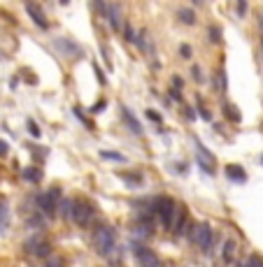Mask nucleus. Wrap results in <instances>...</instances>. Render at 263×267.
<instances>
[{"label": "nucleus", "instance_id": "nucleus-1", "mask_svg": "<svg viewBox=\"0 0 263 267\" xmlns=\"http://www.w3.org/2000/svg\"><path fill=\"white\" fill-rule=\"evenodd\" d=\"M91 244H93V249L98 251L100 255H110L112 251H114V246H116L114 228L107 225V223L96 225V230H93V235H91Z\"/></svg>", "mask_w": 263, "mask_h": 267}, {"label": "nucleus", "instance_id": "nucleus-2", "mask_svg": "<svg viewBox=\"0 0 263 267\" xmlns=\"http://www.w3.org/2000/svg\"><path fill=\"white\" fill-rule=\"evenodd\" d=\"M152 214L159 219V223L163 225L165 230L172 228V221H175V214H177V205L172 198L168 195H156L154 198V205H152Z\"/></svg>", "mask_w": 263, "mask_h": 267}, {"label": "nucleus", "instance_id": "nucleus-3", "mask_svg": "<svg viewBox=\"0 0 263 267\" xmlns=\"http://www.w3.org/2000/svg\"><path fill=\"white\" fill-rule=\"evenodd\" d=\"M61 200H63L61 189H49V191H44V193L37 195V207H40V212H42L44 216H54V214L58 212Z\"/></svg>", "mask_w": 263, "mask_h": 267}, {"label": "nucleus", "instance_id": "nucleus-4", "mask_svg": "<svg viewBox=\"0 0 263 267\" xmlns=\"http://www.w3.org/2000/svg\"><path fill=\"white\" fill-rule=\"evenodd\" d=\"M212 225L208 223V221H201V223H196L193 228H191V242L196 244L201 251H210L212 249Z\"/></svg>", "mask_w": 263, "mask_h": 267}, {"label": "nucleus", "instance_id": "nucleus-5", "mask_svg": "<svg viewBox=\"0 0 263 267\" xmlns=\"http://www.w3.org/2000/svg\"><path fill=\"white\" fill-rule=\"evenodd\" d=\"M93 219H96V209H93L89 202H73V214H70V221H73L75 225H80V228H89V225L93 223Z\"/></svg>", "mask_w": 263, "mask_h": 267}, {"label": "nucleus", "instance_id": "nucleus-6", "mask_svg": "<svg viewBox=\"0 0 263 267\" xmlns=\"http://www.w3.org/2000/svg\"><path fill=\"white\" fill-rule=\"evenodd\" d=\"M130 251L135 253V258H138V262H140L142 267H165L163 260H161L159 255L154 253L149 246H145V244L133 242V244H130Z\"/></svg>", "mask_w": 263, "mask_h": 267}, {"label": "nucleus", "instance_id": "nucleus-7", "mask_svg": "<svg viewBox=\"0 0 263 267\" xmlns=\"http://www.w3.org/2000/svg\"><path fill=\"white\" fill-rule=\"evenodd\" d=\"M24 249L28 251L31 255H35V258H49V255H51V244L44 242V239H40V237L28 239V242L24 244Z\"/></svg>", "mask_w": 263, "mask_h": 267}, {"label": "nucleus", "instance_id": "nucleus-8", "mask_svg": "<svg viewBox=\"0 0 263 267\" xmlns=\"http://www.w3.org/2000/svg\"><path fill=\"white\" fill-rule=\"evenodd\" d=\"M170 232L177 237V239L189 232V214H186V209H184V207H177V214H175V221H172Z\"/></svg>", "mask_w": 263, "mask_h": 267}, {"label": "nucleus", "instance_id": "nucleus-9", "mask_svg": "<svg viewBox=\"0 0 263 267\" xmlns=\"http://www.w3.org/2000/svg\"><path fill=\"white\" fill-rule=\"evenodd\" d=\"M96 7H98L100 12L107 17V21H110V26L114 28V31H121V14H119V5H103V3H96Z\"/></svg>", "mask_w": 263, "mask_h": 267}, {"label": "nucleus", "instance_id": "nucleus-10", "mask_svg": "<svg viewBox=\"0 0 263 267\" xmlns=\"http://www.w3.org/2000/svg\"><path fill=\"white\" fill-rule=\"evenodd\" d=\"M121 116H123V121H126V126L130 128V133H133V135H142V126H140V121H138V119H135V116L130 114L128 107H121Z\"/></svg>", "mask_w": 263, "mask_h": 267}, {"label": "nucleus", "instance_id": "nucleus-11", "mask_svg": "<svg viewBox=\"0 0 263 267\" xmlns=\"http://www.w3.org/2000/svg\"><path fill=\"white\" fill-rule=\"evenodd\" d=\"M26 12L31 14V17H33V21H35V24L40 26V28H49V24H47V19H44V14H42V10H40L37 5L28 3V5H26Z\"/></svg>", "mask_w": 263, "mask_h": 267}, {"label": "nucleus", "instance_id": "nucleus-12", "mask_svg": "<svg viewBox=\"0 0 263 267\" xmlns=\"http://www.w3.org/2000/svg\"><path fill=\"white\" fill-rule=\"evenodd\" d=\"M226 176L231 182H238V184H245L247 182V172L240 167V165H226Z\"/></svg>", "mask_w": 263, "mask_h": 267}, {"label": "nucleus", "instance_id": "nucleus-13", "mask_svg": "<svg viewBox=\"0 0 263 267\" xmlns=\"http://www.w3.org/2000/svg\"><path fill=\"white\" fill-rule=\"evenodd\" d=\"M235 251H238V242L231 237V239H226V244H224V262L231 265V262L235 260Z\"/></svg>", "mask_w": 263, "mask_h": 267}, {"label": "nucleus", "instance_id": "nucleus-14", "mask_svg": "<svg viewBox=\"0 0 263 267\" xmlns=\"http://www.w3.org/2000/svg\"><path fill=\"white\" fill-rule=\"evenodd\" d=\"M56 47H58V49H63V51H65V56H70V54H82V49L77 47L75 42L65 40V37H61V40H56Z\"/></svg>", "mask_w": 263, "mask_h": 267}, {"label": "nucleus", "instance_id": "nucleus-15", "mask_svg": "<svg viewBox=\"0 0 263 267\" xmlns=\"http://www.w3.org/2000/svg\"><path fill=\"white\" fill-rule=\"evenodd\" d=\"M177 17L182 24H196V14H193V10H189V7H179L177 10Z\"/></svg>", "mask_w": 263, "mask_h": 267}, {"label": "nucleus", "instance_id": "nucleus-16", "mask_svg": "<svg viewBox=\"0 0 263 267\" xmlns=\"http://www.w3.org/2000/svg\"><path fill=\"white\" fill-rule=\"evenodd\" d=\"M100 158H105V160H114V163H126L128 158L123 156V153H119V151H107V149H103L100 151Z\"/></svg>", "mask_w": 263, "mask_h": 267}, {"label": "nucleus", "instance_id": "nucleus-17", "mask_svg": "<svg viewBox=\"0 0 263 267\" xmlns=\"http://www.w3.org/2000/svg\"><path fill=\"white\" fill-rule=\"evenodd\" d=\"M24 179L37 184L40 179H42V170H40V167H26V170H24Z\"/></svg>", "mask_w": 263, "mask_h": 267}, {"label": "nucleus", "instance_id": "nucleus-18", "mask_svg": "<svg viewBox=\"0 0 263 267\" xmlns=\"http://www.w3.org/2000/svg\"><path fill=\"white\" fill-rule=\"evenodd\" d=\"M224 116H228L233 123H240V119H242L235 105H224Z\"/></svg>", "mask_w": 263, "mask_h": 267}, {"label": "nucleus", "instance_id": "nucleus-19", "mask_svg": "<svg viewBox=\"0 0 263 267\" xmlns=\"http://www.w3.org/2000/svg\"><path fill=\"white\" fill-rule=\"evenodd\" d=\"M73 202L75 200H61V205H58V209H61V214H63V219H70V214H73Z\"/></svg>", "mask_w": 263, "mask_h": 267}, {"label": "nucleus", "instance_id": "nucleus-20", "mask_svg": "<svg viewBox=\"0 0 263 267\" xmlns=\"http://www.w3.org/2000/svg\"><path fill=\"white\" fill-rule=\"evenodd\" d=\"M208 35H210V42H212V44L221 42V28H219V26H210Z\"/></svg>", "mask_w": 263, "mask_h": 267}, {"label": "nucleus", "instance_id": "nucleus-21", "mask_svg": "<svg viewBox=\"0 0 263 267\" xmlns=\"http://www.w3.org/2000/svg\"><path fill=\"white\" fill-rule=\"evenodd\" d=\"M245 267H263V258L261 255H249V258H247V262H245Z\"/></svg>", "mask_w": 263, "mask_h": 267}, {"label": "nucleus", "instance_id": "nucleus-22", "mask_svg": "<svg viewBox=\"0 0 263 267\" xmlns=\"http://www.w3.org/2000/svg\"><path fill=\"white\" fill-rule=\"evenodd\" d=\"M123 31H126V40H128V42H138V33H135L133 26L126 24V28H123Z\"/></svg>", "mask_w": 263, "mask_h": 267}, {"label": "nucleus", "instance_id": "nucleus-23", "mask_svg": "<svg viewBox=\"0 0 263 267\" xmlns=\"http://www.w3.org/2000/svg\"><path fill=\"white\" fill-rule=\"evenodd\" d=\"M28 130H31V135H33V137H40V133H42V130L37 128V123L33 121V119H28Z\"/></svg>", "mask_w": 263, "mask_h": 267}, {"label": "nucleus", "instance_id": "nucleus-24", "mask_svg": "<svg viewBox=\"0 0 263 267\" xmlns=\"http://www.w3.org/2000/svg\"><path fill=\"white\" fill-rule=\"evenodd\" d=\"M147 119H149V121H154V123H161V121H163V119H161V114L156 110H147Z\"/></svg>", "mask_w": 263, "mask_h": 267}, {"label": "nucleus", "instance_id": "nucleus-25", "mask_svg": "<svg viewBox=\"0 0 263 267\" xmlns=\"http://www.w3.org/2000/svg\"><path fill=\"white\" fill-rule=\"evenodd\" d=\"M191 72H193V79H196L198 84H203V81H205V77H203V70L198 65H193V70H191Z\"/></svg>", "mask_w": 263, "mask_h": 267}, {"label": "nucleus", "instance_id": "nucleus-26", "mask_svg": "<svg viewBox=\"0 0 263 267\" xmlns=\"http://www.w3.org/2000/svg\"><path fill=\"white\" fill-rule=\"evenodd\" d=\"M121 176H123V179H126L128 184H140V182H142V176H140V174H121Z\"/></svg>", "mask_w": 263, "mask_h": 267}, {"label": "nucleus", "instance_id": "nucleus-27", "mask_svg": "<svg viewBox=\"0 0 263 267\" xmlns=\"http://www.w3.org/2000/svg\"><path fill=\"white\" fill-rule=\"evenodd\" d=\"M198 112H201V119H205V121H212V114H210V110H205L203 105H198Z\"/></svg>", "mask_w": 263, "mask_h": 267}, {"label": "nucleus", "instance_id": "nucleus-28", "mask_svg": "<svg viewBox=\"0 0 263 267\" xmlns=\"http://www.w3.org/2000/svg\"><path fill=\"white\" fill-rule=\"evenodd\" d=\"M73 112H75V116H77V119H80V121H82V123H84V126H89V128H91V123L86 121V116H84V114H82V110H80V107H75V110H73Z\"/></svg>", "mask_w": 263, "mask_h": 267}, {"label": "nucleus", "instance_id": "nucleus-29", "mask_svg": "<svg viewBox=\"0 0 263 267\" xmlns=\"http://www.w3.org/2000/svg\"><path fill=\"white\" fill-rule=\"evenodd\" d=\"M179 54H182V58H191V47L189 44H182V47H179Z\"/></svg>", "mask_w": 263, "mask_h": 267}, {"label": "nucleus", "instance_id": "nucleus-30", "mask_svg": "<svg viewBox=\"0 0 263 267\" xmlns=\"http://www.w3.org/2000/svg\"><path fill=\"white\" fill-rule=\"evenodd\" d=\"M198 165H201V170H203V172H208V174H212V172H214V170H212V167H210V165H208V163H205V160H203V158H201V156H198Z\"/></svg>", "mask_w": 263, "mask_h": 267}, {"label": "nucleus", "instance_id": "nucleus-31", "mask_svg": "<svg viewBox=\"0 0 263 267\" xmlns=\"http://www.w3.org/2000/svg\"><path fill=\"white\" fill-rule=\"evenodd\" d=\"M235 12H238V17H245V14H247V3H238Z\"/></svg>", "mask_w": 263, "mask_h": 267}, {"label": "nucleus", "instance_id": "nucleus-32", "mask_svg": "<svg viewBox=\"0 0 263 267\" xmlns=\"http://www.w3.org/2000/svg\"><path fill=\"white\" fill-rule=\"evenodd\" d=\"M105 105H107V103H105V100H100V103H98V105H93L89 112H91V114H98L100 110H105Z\"/></svg>", "mask_w": 263, "mask_h": 267}, {"label": "nucleus", "instance_id": "nucleus-33", "mask_svg": "<svg viewBox=\"0 0 263 267\" xmlns=\"http://www.w3.org/2000/svg\"><path fill=\"white\" fill-rule=\"evenodd\" d=\"M47 267H63L61 258H49V260H47Z\"/></svg>", "mask_w": 263, "mask_h": 267}, {"label": "nucleus", "instance_id": "nucleus-34", "mask_svg": "<svg viewBox=\"0 0 263 267\" xmlns=\"http://www.w3.org/2000/svg\"><path fill=\"white\" fill-rule=\"evenodd\" d=\"M7 151H10V144L5 140H0V156H7Z\"/></svg>", "mask_w": 263, "mask_h": 267}, {"label": "nucleus", "instance_id": "nucleus-35", "mask_svg": "<svg viewBox=\"0 0 263 267\" xmlns=\"http://www.w3.org/2000/svg\"><path fill=\"white\" fill-rule=\"evenodd\" d=\"M93 70H96V74H98V81H100V84H103V86H105V74H103V72H100V67H98V65H96V63H93Z\"/></svg>", "mask_w": 263, "mask_h": 267}, {"label": "nucleus", "instance_id": "nucleus-36", "mask_svg": "<svg viewBox=\"0 0 263 267\" xmlns=\"http://www.w3.org/2000/svg\"><path fill=\"white\" fill-rule=\"evenodd\" d=\"M170 96H172V100H182V91H177V88H172Z\"/></svg>", "mask_w": 263, "mask_h": 267}, {"label": "nucleus", "instance_id": "nucleus-37", "mask_svg": "<svg viewBox=\"0 0 263 267\" xmlns=\"http://www.w3.org/2000/svg\"><path fill=\"white\" fill-rule=\"evenodd\" d=\"M172 84H175V88H177V91H179V88H182V84H184V81H182V79H179V77H175V79H172Z\"/></svg>", "mask_w": 263, "mask_h": 267}, {"label": "nucleus", "instance_id": "nucleus-38", "mask_svg": "<svg viewBox=\"0 0 263 267\" xmlns=\"http://www.w3.org/2000/svg\"><path fill=\"white\" fill-rule=\"evenodd\" d=\"M184 114H186V119H196V114H193V110H191V107L184 112Z\"/></svg>", "mask_w": 263, "mask_h": 267}, {"label": "nucleus", "instance_id": "nucleus-39", "mask_svg": "<svg viewBox=\"0 0 263 267\" xmlns=\"http://www.w3.org/2000/svg\"><path fill=\"white\" fill-rule=\"evenodd\" d=\"M261 26H263V19H261Z\"/></svg>", "mask_w": 263, "mask_h": 267}, {"label": "nucleus", "instance_id": "nucleus-40", "mask_svg": "<svg viewBox=\"0 0 263 267\" xmlns=\"http://www.w3.org/2000/svg\"><path fill=\"white\" fill-rule=\"evenodd\" d=\"M261 163H263V156H261Z\"/></svg>", "mask_w": 263, "mask_h": 267}]
</instances>
